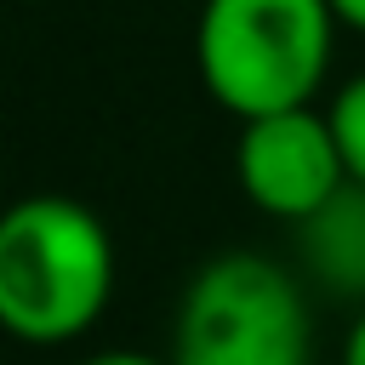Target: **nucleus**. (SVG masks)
<instances>
[{
  "label": "nucleus",
  "instance_id": "1",
  "mask_svg": "<svg viewBox=\"0 0 365 365\" xmlns=\"http://www.w3.org/2000/svg\"><path fill=\"white\" fill-rule=\"evenodd\" d=\"M114 291V240L68 194H29L0 211V331L63 348L97 325Z\"/></svg>",
  "mask_w": 365,
  "mask_h": 365
},
{
  "label": "nucleus",
  "instance_id": "2",
  "mask_svg": "<svg viewBox=\"0 0 365 365\" xmlns=\"http://www.w3.org/2000/svg\"><path fill=\"white\" fill-rule=\"evenodd\" d=\"M331 0H205L194 23L200 86L234 120L314 103L331 74Z\"/></svg>",
  "mask_w": 365,
  "mask_h": 365
},
{
  "label": "nucleus",
  "instance_id": "3",
  "mask_svg": "<svg viewBox=\"0 0 365 365\" xmlns=\"http://www.w3.org/2000/svg\"><path fill=\"white\" fill-rule=\"evenodd\" d=\"M308 297L274 257L222 251L188 279L177 302L171 365H308Z\"/></svg>",
  "mask_w": 365,
  "mask_h": 365
},
{
  "label": "nucleus",
  "instance_id": "4",
  "mask_svg": "<svg viewBox=\"0 0 365 365\" xmlns=\"http://www.w3.org/2000/svg\"><path fill=\"white\" fill-rule=\"evenodd\" d=\"M234 177L257 211L297 228L348 182V165H342V148L331 137V120L314 103H302V108L240 120Z\"/></svg>",
  "mask_w": 365,
  "mask_h": 365
},
{
  "label": "nucleus",
  "instance_id": "5",
  "mask_svg": "<svg viewBox=\"0 0 365 365\" xmlns=\"http://www.w3.org/2000/svg\"><path fill=\"white\" fill-rule=\"evenodd\" d=\"M297 257L342 302H365V182H342L314 217L297 222Z\"/></svg>",
  "mask_w": 365,
  "mask_h": 365
},
{
  "label": "nucleus",
  "instance_id": "6",
  "mask_svg": "<svg viewBox=\"0 0 365 365\" xmlns=\"http://www.w3.org/2000/svg\"><path fill=\"white\" fill-rule=\"evenodd\" d=\"M325 120H331V137H336V148H342L348 182H365V74H354V80L331 97Z\"/></svg>",
  "mask_w": 365,
  "mask_h": 365
},
{
  "label": "nucleus",
  "instance_id": "7",
  "mask_svg": "<svg viewBox=\"0 0 365 365\" xmlns=\"http://www.w3.org/2000/svg\"><path fill=\"white\" fill-rule=\"evenodd\" d=\"M80 365H171V359H154V354H131V348H103V354L80 359Z\"/></svg>",
  "mask_w": 365,
  "mask_h": 365
},
{
  "label": "nucleus",
  "instance_id": "8",
  "mask_svg": "<svg viewBox=\"0 0 365 365\" xmlns=\"http://www.w3.org/2000/svg\"><path fill=\"white\" fill-rule=\"evenodd\" d=\"M342 365H365V308H359V319L342 336Z\"/></svg>",
  "mask_w": 365,
  "mask_h": 365
},
{
  "label": "nucleus",
  "instance_id": "9",
  "mask_svg": "<svg viewBox=\"0 0 365 365\" xmlns=\"http://www.w3.org/2000/svg\"><path fill=\"white\" fill-rule=\"evenodd\" d=\"M331 11H336L342 29H359L365 34V0H331Z\"/></svg>",
  "mask_w": 365,
  "mask_h": 365
}]
</instances>
